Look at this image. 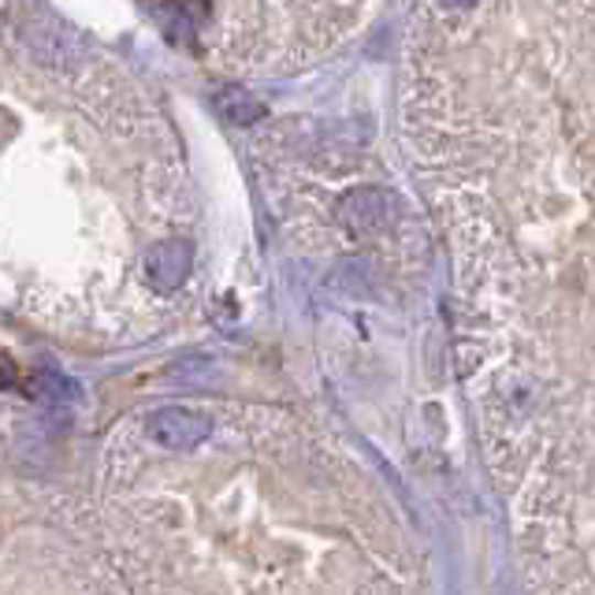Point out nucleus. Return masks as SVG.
<instances>
[{"label": "nucleus", "instance_id": "1", "mask_svg": "<svg viewBox=\"0 0 595 595\" xmlns=\"http://www.w3.org/2000/svg\"><path fill=\"white\" fill-rule=\"evenodd\" d=\"M149 435L164 451H194L197 443L213 435V421L194 410H183V405H167V410H156L149 416Z\"/></svg>", "mask_w": 595, "mask_h": 595}, {"label": "nucleus", "instance_id": "2", "mask_svg": "<svg viewBox=\"0 0 595 595\" xmlns=\"http://www.w3.org/2000/svg\"><path fill=\"white\" fill-rule=\"evenodd\" d=\"M191 264H194V250H191V242H183V238L156 242L153 250L145 253V275H149V283H153V291H161V294L178 291L186 275H191Z\"/></svg>", "mask_w": 595, "mask_h": 595}, {"label": "nucleus", "instance_id": "3", "mask_svg": "<svg viewBox=\"0 0 595 595\" xmlns=\"http://www.w3.org/2000/svg\"><path fill=\"white\" fill-rule=\"evenodd\" d=\"M343 220L350 224V231L357 235L383 231V227L391 224V197L383 191H354L343 202Z\"/></svg>", "mask_w": 595, "mask_h": 595}, {"label": "nucleus", "instance_id": "4", "mask_svg": "<svg viewBox=\"0 0 595 595\" xmlns=\"http://www.w3.org/2000/svg\"><path fill=\"white\" fill-rule=\"evenodd\" d=\"M216 112H220L224 123L246 127V123H257V119L264 116V105L257 101L253 94H246V89H224V94L216 97Z\"/></svg>", "mask_w": 595, "mask_h": 595}]
</instances>
